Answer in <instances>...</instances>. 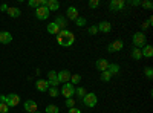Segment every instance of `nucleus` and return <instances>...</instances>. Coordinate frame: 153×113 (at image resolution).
Listing matches in <instances>:
<instances>
[{
	"mask_svg": "<svg viewBox=\"0 0 153 113\" xmlns=\"http://www.w3.org/2000/svg\"><path fill=\"white\" fill-rule=\"evenodd\" d=\"M75 23H76V26H78V28H83L84 24H86V18L84 17H78V18L75 20Z\"/></svg>",
	"mask_w": 153,
	"mask_h": 113,
	"instance_id": "nucleus-31",
	"label": "nucleus"
},
{
	"mask_svg": "<svg viewBox=\"0 0 153 113\" xmlns=\"http://www.w3.org/2000/svg\"><path fill=\"white\" fill-rule=\"evenodd\" d=\"M54 23L60 28V31H61V29H68V20H66L65 17H63V16H57Z\"/></svg>",
	"mask_w": 153,
	"mask_h": 113,
	"instance_id": "nucleus-16",
	"label": "nucleus"
},
{
	"mask_svg": "<svg viewBox=\"0 0 153 113\" xmlns=\"http://www.w3.org/2000/svg\"><path fill=\"white\" fill-rule=\"evenodd\" d=\"M48 92H49V95L52 96V98H57V96H58V93H60L58 87H49V89H48Z\"/></svg>",
	"mask_w": 153,
	"mask_h": 113,
	"instance_id": "nucleus-27",
	"label": "nucleus"
},
{
	"mask_svg": "<svg viewBox=\"0 0 153 113\" xmlns=\"http://www.w3.org/2000/svg\"><path fill=\"white\" fill-rule=\"evenodd\" d=\"M97 32H98V28H97V26H91V28L87 29V34H89V35H95Z\"/></svg>",
	"mask_w": 153,
	"mask_h": 113,
	"instance_id": "nucleus-36",
	"label": "nucleus"
},
{
	"mask_svg": "<svg viewBox=\"0 0 153 113\" xmlns=\"http://www.w3.org/2000/svg\"><path fill=\"white\" fill-rule=\"evenodd\" d=\"M132 6H141V0H130L129 2Z\"/></svg>",
	"mask_w": 153,
	"mask_h": 113,
	"instance_id": "nucleus-38",
	"label": "nucleus"
},
{
	"mask_svg": "<svg viewBox=\"0 0 153 113\" xmlns=\"http://www.w3.org/2000/svg\"><path fill=\"white\" fill-rule=\"evenodd\" d=\"M81 103L86 106V107H95L97 106V103H98V98H97V95L95 93H92V92H87L86 93V96L81 99Z\"/></svg>",
	"mask_w": 153,
	"mask_h": 113,
	"instance_id": "nucleus-2",
	"label": "nucleus"
},
{
	"mask_svg": "<svg viewBox=\"0 0 153 113\" xmlns=\"http://www.w3.org/2000/svg\"><path fill=\"white\" fill-rule=\"evenodd\" d=\"M19 103H20V96L17 93H9L6 96V106L8 107H16V106H19Z\"/></svg>",
	"mask_w": 153,
	"mask_h": 113,
	"instance_id": "nucleus-8",
	"label": "nucleus"
},
{
	"mask_svg": "<svg viewBox=\"0 0 153 113\" xmlns=\"http://www.w3.org/2000/svg\"><path fill=\"white\" fill-rule=\"evenodd\" d=\"M28 5H29L31 8L37 9V8H40V0H29V2H28Z\"/></svg>",
	"mask_w": 153,
	"mask_h": 113,
	"instance_id": "nucleus-29",
	"label": "nucleus"
},
{
	"mask_svg": "<svg viewBox=\"0 0 153 113\" xmlns=\"http://www.w3.org/2000/svg\"><path fill=\"white\" fill-rule=\"evenodd\" d=\"M68 113H83L80 109H76V107H72V109H69L68 110Z\"/></svg>",
	"mask_w": 153,
	"mask_h": 113,
	"instance_id": "nucleus-39",
	"label": "nucleus"
},
{
	"mask_svg": "<svg viewBox=\"0 0 153 113\" xmlns=\"http://www.w3.org/2000/svg\"><path fill=\"white\" fill-rule=\"evenodd\" d=\"M46 29H48V32H49V34H52V35H58V32H60V28L57 26V24H55L54 21H52V23H49Z\"/></svg>",
	"mask_w": 153,
	"mask_h": 113,
	"instance_id": "nucleus-21",
	"label": "nucleus"
},
{
	"mask_svg": "<svg viewBox=\"0 0 153 113\" xmlns=\"http://www.w3.org/2000/svg\"><path fill=\"white\" fill-rule=\"evenodd\" d=\"M132 41H133L135 47L143 49V47L147 44V37H146V34H144V32H135V34H133V37H132Z\"/></svg>",
	"mask_w": 153,
	"mask_h": 113,
	"instance_id": "nucleus-1",
	"label": "nucleus"
},
{
	"mask_svg": "<svg viewBox=\"0 0 153 113\" xmlns=\"http://www.w3.org/2000/svg\"><path fill=\"white\" fill-rule=\"evenodd\" d=\"M107 70L110 72V75L113 77V75H120V66L117 64V63H109V67Z\"/></svg>",
	"mask_w": 153,
	"mask_h": 113,
	"instance_id": "nucleus-20",
	"label": "nucleus"
},
{
	"mask_svg": "<svg viewBox=\"0 0 153 113\" xmlns=\"http://www.w3.org/2000/svg\"><path fill=\"white\" fill-rule=\"evenodd\" d=\"M46 113H60V109L55 104H49L46 106Z\"/></svg>",
	"mask_w": 153,
	"mask_h": 113,
	"instance_id": "nucleus-25",
	"label": "nucleus"
},
{
	"mask_svg": "<svg viewBox=\"0 0 153 113\" xmlns=\"http://www.w3.org/2000/svg\"><path fill=\"white\" fill-rule=\"evenodd\" d=\"M8 112H9V107L5 103H0V113H8Z\"/></svg>",
	"mask_w": 153,
	"mask_h": 113,
	"instance_id": "nucleus-35",
	"label": "nucleus"
},
{
	"mask_svg": "<svg viewBox=\"0 0 153 113\" xmlns=\"http://www.w3.org/2000/svg\"><path fill=\"white\" fill-rule=\"evenodd\" d=\"M46 8L49 9V12H55V11H58V9H60V3L57 2V0H48Z\"/></svg>",
	"mask_w": 153,
	"mask_h": 113,
	"instance_id": "nucleus-19",
	"label": "nucleus"
},
{
	"mask_svg": "<svg viewBox=\"0 0 153 113\" xmlns=\"http://www.w3.org/2000/svg\"><path fill=\"white\" fill-rule=\"evenodd\" d=\"M132 58H133V60H136V61H139V60H141V58H143L141 49H138V47L132 49Z\"/></svg>",
	"mask_w": 153,
	"mask_h": 113,
	"instance_id": "nucleus-24",
	"label": "nucleus"
},
{
	"mask_svg": "<svg viewBox=\"0 0 153 113\" xmlns=\"http://www.w3.org/2000/svg\"><path fill=\"white\" fill-rule=\"evenodd\" d=\"M49 16H51V12L46 6H40L35 9V17L38 20H46V18H49Z\"/></svg>",
	"mask_w": 153,
	"mask_h": 113,
	"instance_id": "nucleus-6",
	"label": "nucleus"
},
{
	"mask_svg": "<svg viewBox=\"0 0 153 113\" xmlns=\"http://www.w3.org/2000/svg\"><path fill=\"white\" fill-rule=\"evenodd\" d=\"M12 41V35L8 31H2L0 32V44H9Z\"/></svg>",
	"mask_w": 153,
	"mask_h": 113,
	"instance_id": "nucleus-11",
	"label": "nucleus"
},
{
	"mask_svg": "<svg viewBox=\"0 0 153 113\" xmlns=\"http://www.w3.org/2000/svg\"><path fill=\"white\" fill-rule=\"evenodd\" d=\"M95 67H97L100 72H104V70H107V67H109V61H107L106 58H100V60H97V63H95Z\"/></svg>",
	"mask_w": 153,
	"mask_h": 113,
	"instance_id": "nucleus-13",
	"label": "nucleus"
},
{
	"mask_svg": "<svg viewBox=\"0 0 153 113\" xmlns=\"http://www.w3.org/2000/svg\"><path fill=\"white\" fill-rule=\"evenodd\" d=\"M66 17L75 21L76 18H78V17H80V16H78V9H76L75 6H69V8L66 9Z\"/></svg>",
	"mask_w": 153,
	"mask_h": 113,
	"instance_id": "nucleus-12",
	"label": "nucleus"
},
{
	"mask_svg": "<svg viewBox=\"0 0 153 113\" xmlns=\"http://www.w3.org/2000/svg\"><path fill=\"white\" fill-rule=\"evenodd\" d=\"M149 28H150V23H149V21H143V24H141V29H143V31H141V32H144V31L149 29Z\"/></svg>",
	"mask_w": 153,
	"mask_h": 113,
	"instance_id": "nucleus-37",
	"label": "nucleus"
},
{
	"mask_svg": "<svg viewBox=\"0 0 153 113\" xmlns=\"http://www.w3.org/2000/svg\"><path fill=\"white\" fill-rule=\"evenodd\" d=\"M23 107H25V110H26V113H35L37 109H38V107H37V103L32 101V99H28V101H25Z\"/></svg>",
	"mask_w": 153,
	"mask_h": 113,
	"instance_id": "nucleus-10",
	"label": "nucleus"
},
{
	"mask_svg": "<svg viewBox=\"0 0 153 113\" xmlns=\"http://www.w3.org/2000/svg\"><path fill=\"white\" fill-rule=\"evenodd\" d=\"M25 113H26V112H25Z\"/></svg>",
	"mask_w": 153,
	"mask_h": 113,
	"instance_id": "nucleus-43",
	"label": "nucleus"
},
{
	"mask_svg": "<svg viewBox=\"0 0 153 113\" xmlns=\"http://www.w3.org/2000/svg\"><path fill=\"white\" fill-rule=\"evenodd\" d=\"M112 80V75L109 70H104V72H101V81H104V83H109Z\"/></svg>",
	"mask_w": 153,
	"mask_h": 113,
	"instance_id": "nucleus-26",
	"label": "nucleus"
},
{
	"mask_svg": "<svg viewBox=\"0 0 153 113\" xmlns=\"http://www.w3.org/2000/svg\"><path fill=\"white\" fill-rule=\"evenodd\" d=\"M72 37H75V35H74L71 31H68V29H61V31L58 32V35H57V41H58L60 46H63V44H65V41L69 40V38H72Z\"/></svg>",
	"mask_w": 153,
	"mask_h": 113,
	"instance_id": "nucleus-4",
	"label": "nucleus"
},
{
	"mask_svg": "<svg viewBox=\"0 0 153 113\" xmlns=\"http://www.w3.org/2000/svg\"><path fill=\"white\" fill-rule=\"evenodd\" d=\"M57 80V72L55 70H49L48 72V81H54Z\"/></svg>",
	"mask_w": 153,
	"mask_h": 113,
	"instance_id": "nucleus-28",
	"label": "nucleus"
},
{
	"mask_svg": "<svg viewBox=\"0 0 153 113\" xmlns=\"http://www.w3.org/2000/svg\"><path fill=\"white\" fill-rule=\"evenodd\" d=\"M65 104H66L68 109H72V107H75V99L74 98H68L66 101H65Z\"/></svg>",
	"mask_w": 153,
	"mask_h": 113,
	"instance_id": "nucleus-30",
	"label": "nucleus"
},
{
	"mask_svg": "<svg viewBox=\"0 0 153 113\" xmlns=\"http://www.w3.org/2000/svg\"><path fill=\"white\" fill-rule=\"evenodd\" d=\"M6 12H8V16H9V17H12V18H17V17H20V16H22L20 8H16V6H9Z\"/></svg>",
	"mask_w": 153,
	"mask_h": 113,
	"instance_id": "nucleus-17",
	"label": "nucleus"
},
{
	"mask_svg": "<svg viewBox=\"0 0 153 113\" xmlns=\"http://www.w3.org/2000/svg\"><path fill=\"white\" fill-rule=\"evenodd\" d=\"M98 6H100V0H91V2H89V8L91 9H95Z\"/></svg>",
	"mask_w": 153,
	"mask_h": 113,
	"instance_id": "nucleus-33",
	"label": "nucleus"
},
{
	"mask_svg": "<svg viewBox=\"0 0 153 113\" xmlns=\"http://www.w3.org/2000/svg\"><path fill=\"white\" fill-rule=\"evenodd\" d=\"M98 32H103V34H109L112 31V24L109 21H101L100 24H97Z\"/></svg>",
	"mask_w": 153,
	"mask_h": 113,
	"instance_id": "nucleus-14",
	"label": "nucleus"
},
{
	"mask_svg": "<svg viewBox=\"0 0 153 113\" xmlns=\"http://www.w3.org/2000/svg\"><path fill=\"white\" fill-rule=\"evenodd\" d=\"M0 103H5L6 104V96L5 95H0Z\"/></svg>",
	"mask_w": 153,
	"mask_h": 113,
	"instance_id": "nucleus-40",
	"label": "nucleus"
},
{
	"mask_svg": "<svg viewBox=\"0 0 153 113\" xmlns=\"http://www.w3.org/2000/svg\"><path fill=\"white\" fill-rule=\"evenodd\" d=\"M123 47H124V43H123L121 40H115V41H112V43L107 46V52H110V54H113V52H120Z\"/></svg>",
	"mask_w": 153,
	"mask_h": 113,
	"instance_id": "nucleus-7",
	"label": "nucleus"
},
{
	"mask_svg": "<svg viewBox=\"0 0 153 113\" xmlns=\"http://www.w3.org/2000/svg\"><path fill=\"white\" fill-rule=\"evenodd\" d=\"M86 93H87V90L84 89V87H75V95L80 98V101H81V99L86 96Z\"/></svg>",
	"mask_w": 153,
	"mask_h": 113,
	"instance_id": "nucleus-23",
	"label": "nucleus"
},
{
	"mask_svg": "<svg viewBox=\"0 0 153 113\" xmlns=\"http://www.w3.org/2000/svg\"><path fill=\"white\" fill-rule=\"evenodd\" d=\"M144 75H146L149 80H152V78H153V69H152V67H146V69H144Z\"/></svg>",
	"mask_w": 153,
	"mask_h": 113,
	"instance_id": "nucleus-32",
	"label": "nucleus"
},
{
	"mask_svg": "<svg viewBox=\"0 0 153 113\" xmlns=\"http://www.w3.org/2000/svg\"><path fill=\"white\" fill-rule=\"evenodd\" d=\"M60 93L65 96L66 99L68 98H72L75 95V86H72L71 83H65V84H63V87H61V90H60Z\"/></svg>",
	"mask_w": 153,
	"mask_h": 113,
	"instance_id": "nucleus-3",
	"label": "nucleus"
},
{
	"mask_svg": "<svg viewBox=\"0 0 153 113\" xmlns=\"http://www.w3.org/2000/svg\"><path fill=\"white\" fill-rule=\"evenodd\" d=\"M35 113H42V112H38V110H37V112H35Z\"/></svg>",
	"mask_w": 153,
	"mask_h": 113,
	"instance_id": "nucleus-42",
	"label": "nucleus"
},
{
	"mask_svg": "<svg viewBox=\"0 0 153 113\" xmlns=\"http://www.w3.org/2000/svg\"><path fill=\"white\" fill-rule=\"evenodd\" d=\"M141 6L146 8V9H152V8H153V3L149 2V0H144V2H141Z\"/></svg>",
	"mask_w": 153,
	"mask_h": 113,
	"instance_id": "nucleus-34",
	"label": "nucleus"
},
{
	"mask_svg": "<svg viewBox=\"0 0 153 113\" xmlns=\"http://www.w3.org/2000/svg\"><path fill=\"white\" fill-rule=\"evenodd\" d=\"M71 72L69 70H60V72H57V80H58V83H69V80H71Z\"/></svg>",
	"mask_w": 153,
	"mask_h": 113,
	"instance_id": "nucleus-9",
	"label": "nucleus"
},
{
	"mask_svg": "<svg viewBox=\"0 0 153 113\" xmlns=\"http://www.w3.org/2000/svg\"><path fill=\"white\" fill-rule=\"evenodd\" d=\"M69 83H71L72 86L80 84V83H81V77H80L78 73H72V75H71V80H69Z\"/></svg>",
	"mask_w": 153,
	"mask_h": 113,
	"instance_id": "nucleus-22",
	"label": "nucleus"
},
{
	"mask_svg": "<svg viewBox=\"0 0 153 113\" xmlns=\"http://www.w3.org/2000/svg\"><path fill=\"white\" fill-rule=\"evenodd\" d=\"M141 54H143V57H146V58H152V57H153V46H152V44H146V46L141 49Z\"/></svg>",
	"mask_w": 153,
	"mask_h": 113,
	"instance_id": "nucleus-18",
	"label": "nucleus"
},
{
	"mask_svg": "<svg viewBox=\"0 0 153 113\" xmlns=\"http://www.w3.org/2000/svg\"><path fill=\"white\" fill-rule=\"evenodd\" d=\"M124 6H126V2H124V0H112V2L109 3V9L113 11V12H120V11H123Z\"/></svg>",
	"mask_w": 153,
	"mask_h": 113,
	"instance_id": "nucleus-5",
	"label": "nucleus"
},
{
	"mask_svg": "<svg viewBox=\"0 0 153 113\" xmlns=\"http://www.w3.org/2000/svg\"><path fill=\"white\" fill-rule=\"evenodd\" d=\"M35 87H37V90H38V92H48V89H49V83H48V80H37Z\"/></svg>",
	"mask_w": 153,
	"mask_h": 113,
	"instance_id": "nucleus-15",
	"label": "nucleus"
},
{
	"mask_svg": "<svg viewBox=\"0 0 153 113\" xmlns=\"http://www.w3.org/2000/svg\"><path fill=\"white\" fill-rule=\"evenodd\" d=\"M0 9H2V11H8V6L6 5H2V6H0Z\"/></svg>",
	"mask_w": 153,
	"mask_h": 113,
	"instance_id": "nucleus-41",
	"label": "nucleus"
}]
</instances>
